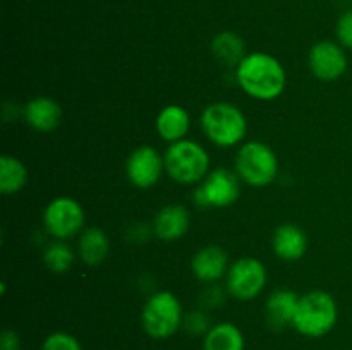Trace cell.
<instances>
[{"label": "cell", "instance_id": "6da1fadb", "mask_svg": "<svg viewBox=\"0 0 352 350\" xmlns=\"http://www.w3.org/2000/svg\"><path fill=\"white\" fill-rule=\"evenodd\" d=\"M236 79L248 96L260 102L278 98L287 84L284 65L265 51L248 54L236 67Z\"/></svg>", "mask_w": 352, "mask_h": 350}, {"label": "cell", "instance_id": "7a4b0ae2", "mask_svg": "<svg viewBox=\"0 0 352 350\" xmlns=\"http://www.w3.org/2000/svg\"><path fill=\"white\" fill-rule=\"evenodd\" d=\"M339 307L329 292L313 290L299 299L294 316V329L308 338H322L329 335L337 325Z\"/></svg>", "mask_w": 352, "mask_h": 350}, {"label": "cell", "instance_id": "3957f363", "mask_svg": "<svg viewBox=\"0 0 352 350\" xmlns=\"http://www.w3.org/2000/svg\"><path fill=\"white\" fill-rule=\"evenodd\" d=\"M201 127L206 137L220 148L239 144L248 134V119L234 103L217 102L201 113Z\"/></svg>", "mask_w": 352, "mask_h": 350}, {"label": "cell", "instance_id": "277c9868", "mask_svg": "<svg viewBox=\"0 0 352 350\" xmlns=\"http://www.w3.org/2000/svg\"><path fill=\"white\" fill-rule=\"evenodd\" d=\"M165 172L179 184H196L210 174V154L199 143L182 139L165 151Z\"/></svg>", "mask_w": 352, "mask_h": 350}, {"label": "cell", "instance_id": "5b68a950", "mask_svg": "<svg viewBox=\"0 0 352 350\" xmlns=\"http://www.w3.org/2000/svg\"><path fill=\"white\" fill-rule=\"evenodd\" d=\"M184 312L182 304L172 292H157L150 295L141 312V323L148 336L165 340L174 336L182 328Z\"/></svg>", "mask_w": 352, "mask_h": 350}, {"label": "cell", "instance_id": "8992f818", "mask_svg": "<svg viewBox=\"0 0 352 350\" xmlns=\"http://www.w3.org/2000/svg\"><path fill=\"white\" fill-rule=\"evenodd\" d=\"M236 172L246 184L253 187H265L277 177L278 158L268 144L261 141H250L237 151Z\"/></svg>", "mask_w": 352, "mask_h": 350}, {"label": "cell", "instance_id": "52a82bcc", "mask_svg": "<svg viewBox=\"0 0 352 350\" xmlns=\"http://www.w3.org/2000/svg\"><path fill=\"white\" fill-rule=\"evenodd\" d=\"M241 178L237 172L217 168L210 172L195 191V202L201 208H227L239 199Z\"/></svg>", "mask_w": 352, "mask_h": 350}, {"label": "cell", "instance_id": "ba28073f", "mask_svg": "<svg viewBox=\"0 0 352 350\" xmlns=\"http://www.w3.org/2000/svg\"><path fill=\"white\" fill-rule=\"evenodd\" d=\"M267 268L256 257H239L227 271V290L237 301H253L267 285Z\"/></svg>", "mask_w": 352, "mask_h": 350}, {"label": "cell", "instance_id": "9c48e42d", "mask_svg": "<svg viewBox=\"0 0 352 350\" xmlns=\"http://www.w3.org/2000/svg\"><path fill=\"white\" fill-rule=\"evenodd\" d=\"M85 209L81 202L69 196H60L48 202L43 223L50 235L58 240H65L81 232L85 226Z\"/></svg>", "mask_w": 352, "mask_h": 350}, {"label": "cell", "instance_id": "30bf717a", "mask_svg": "<svg viewBox=\"0 0 352 350\" xmlns=\"http://www.w3.org/2000/svg\"><path fill=\"white\" fill-rule=\"evenodd\" d=\"M309 69L313 75L320 81H337L342 78L347 71V55L344 51V47L336 41L323 40L318 41L309 50Z\"/></svg>", "mask_w": 352, "mask_h": 350}, {"label": "cell", "instance_id": "8fae6325", "mask_svg": "<svg viewBox=\"0 0 352 350\" xmlns=\"http://www.w3.org/2000/svg\"><path fill=\"white\" fill-rule=\"evenodd\" d=\"M165 170V160L155 148L143 144L129 154L126 172L131 184L138 189H150L160 180Z\"/></svg>", "mask_w": 352, "mask_h": 350}, {"label": "cell", "instance_id": "7c38bea8", "mask_svg": "<svg viewBox=\"0 0 352 350\" xmlns=\"http://www.w3.org/2000/svg\"><path fill=\"white\" fill-rule=\"evenodd\" d=\"M229 256L219 246H206L195 254L191 261V270L198 280L213 283L226 277L229 271Z\"/></svg>", "mask_w": 352, "mask_h": 350}, {"label": "cell", "instance_id": "4fadbf2b", "mask_svg": "<svg viewBox=\"0 0 352 350\" xmlns=\"http://www.w3.org/2000/svg\"><path fill=\"white\" fill-rule=\"evenodd\" d=\"M189 225H191V216L188 209L181 205H168L155 215L153 233L160 240L172 242L186 235Z\"/></svg>", "mask_w": 352, "mask_h": 350}, {"label": "cell", "instance_id": "5bb4252c", "mask_svg": "<svg viewBox=\"0 0 352 350\" xmlns=\"http://www.w3.org/2000/svg\"><path fill=\"white\" fill-rule=\"evenodd\" d=\"M299 299L301 297L298 294H294L292 290H285V288L274 292L268 297L267 305H265L267 325L275 331H280L287 326H292L296 311H298Z\"/></svg>", "mask_w": 352, "mask_h": 350}, {"label": "cell", "instance_id": "9a60e30c", "mask_svg": "<svg viewBox=\"0 0 352 350\" xmlns=\"http://www.w3.org/2000/svg\"><path fill=\"white\" fill-rule=\"evenodd\" d=\"M274 253L282 261H299L308 250V237L299 225L294 223H284L278 226L272 239Z\"/></svg>", "mask_w": 352, "mask_h": 350}, {"label": "cell", "instance_id": "2e32d148", "mask_svg": "<svg viewBox=\"0 0 352 350\" xmlns=\"http://www.w3.org/2000/svg\"><path fill=\"white\" fill-rule=\"evenodd\" d=\"M24 120L38 132H52L62 120L60 105L48 96H36L24 106Z\"/></svg>", "mask_w": 352, "mask_h": 350}, {"label": "cell", "instance_id": "e0dca14e", "mask_svg": "<svg viewBox=\"0 0 352 350\" xmlns=\"http://www.w3.org/2000/svg\"><path fill=\"white\" fill-rule=\"evenodd\" d=\"M189 129H191V117L181 105H168L158 113L157 130L162 139L168 141L170 144L186 139Z\"/></svg>", "mask_w": 352, "mask_h": 350}, {"label": "cell", "instance_id": "ac0fdd59", "mask_svg": "<svg viewBox=\"0 0 352 350\" xmlns=\"http://www.w3.org/2000/svg\"><path fill=\"white\" fill-rule=\"evenodd\" d=\"M110 253V239L105 230L91 226L81 232L78 242V254L86 264L96 266L103 263Z\"/></svg>", "mask_w": 352, "mask_h": 350}, {"label": "cell", "instance_id": "d6986e66", "mask_svg": "<svg viewBox=\"0 0 352 350\" xmlns=\"http://www.w3.org/2000/svg\"><path fill=\"white\" fill-rule=\"evenodd\" d=\"M246 340L234 323H219L203 338V350H244Z\"/></svg>", "mask_w": 352, "mask_h": 350}, {"label": "cell", "instance_id": "ffe728a7", "mask_svg": "<svg viewBox=\"0 0 352 350\" xmlns=\"http://www.w3.org/2000/svg\"><path fill=\"white\" fill-rule=\"evenodd\" d=\"M212 51L217 60L229 67H237L246 54H244V41L239 34L232 31L219 33L212 41Z\"/></svg>", "mask_w": 352, "mask_h": 350}, {"label": "cell", "instance_id": "44dd1931", "mask_svg": "<svg viewBox=\"0 0 352 350\" xmlns=\"http://www.w3.org/2000/svg\"><path fill=\"white\" fill-rule=\"evenodd\" d=\"M28 184V168L19 158L3 154L0 158V192L17 194Z\"/></svg>", "mask_w": 352, "mask_h": 350}, {"label": "cell", "instance_id": "7402d4cb", "mask_svg": "<svg viewBox=\"0 0 352 350\" xmlns=\"http://www.w3.org/2000/svg\"><path fill=\"white\" fill-rule=\"evenodd\" d=\"M43 263L50 271L62 275L65 271H69V268L74 263V250L64 240L57 239L45 247Z\"/></svg>", "mask_w": 352, "mask_h": 350}, {"label": "cell", "instance_id": "603a6c76", "mask_svg": "<svg viewBox=\"0 0 352 350\" xmlns=\"http://www.w3.org/2000/svg\"><path fill=\"white\" fill-rule=\"evenodd\" d=\"M41 350H82V345L71 333L55 331L43 340Z\"/></svg>", "mask_w": 352, "mask_h": 350}, {"label": "cell", "instance_id": "cb8c5ba5", "mask_svg": "<svg viewBox=\"0 0 352 350\" xmlns=\"http://www.w3.org/2000/svg\"><path fill=\"white\" fill-rule=\"evenodd\" d=\"M182 328L192 336H205L212 328V321L206 311H192L184 314V321H182Z\"/></svg>", "mask_w": 352, "mask_h": 350}, {"label": "cell", "instance_id": "d4e9b609", "mask_svg": "<svg viewBox=\"0 0 352 350\" xmlns=\"http://www.w3.org/2000/svg\"><path fill=\"white\" fill-rule=\"evenodd\" d=\"M337 38L346 48H352V9L346 10L337 21Z\"/></svg>", "mask_w": 352, "mask_h": 350}, {"label": "cell", "instance_id": "484cf974", "mask_svg": "<svg viewBox=\"0 0 352 350\" xmlns=\"http://www.w3.org/2000/svg\"><path fill=\"white\" fill-rule=\"evenodd\" d=\"M0 350H21V338L14 329L6 328L0 335Z\"/></svg>", "mask_w": 352, "mask_h": 350}, {"label": "cell", "instance_id": "4316f807", "mask_svg": "<svg viewBox=\"0 0 352 350\" xmlns=\"http://www.w3.org/2000/svg\"><path fill=\"white\" fill-rule=\"evenodd\" d=\"M203 297H205V301H203L205 307H217V305H220L223 302V292L219 290L217 287L208 288Z\"/></svg>", "mask_w": 352, "mask_h": 350}]
</instances>
